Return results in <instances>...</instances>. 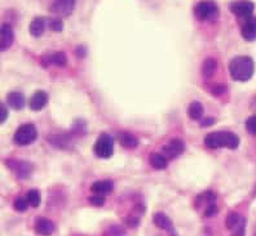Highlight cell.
<instances>
[{
  "label": "cell",
  "mask_w": 256,
  "mask_h": 236,
  "mask_svg": "<svg viewBox=\"0 0 256 236\" xmlns=\"http://www.w3.org/2000/svg\"><path fill=\"white\" fill-rule=\"evenodd\" d=\"M255 72V62L248 56L234 57L229 62V74L236 81H248Z\"/></svg>",
  "instance_id": "1"
},
{
  "label": "cell",
  "mask_w": 256,
  "mask_h": 236,
  "mask_svg": "<svg viewBox=\"0 0 256 236\" xmlns=\"http://www.w3.org/2000/svg\"><path fill=\"white\" fill-rule=\"evenodd\" d=\"M204 145L211 150L222 147L236 150L240 146V137L233 132H211L204 137Z\"/></svg>",
  "instance_id": "2"
},
{
  "label": "cell",
  "mask_w": 256,
  "mask_h": 236,
  "mask_svg": "<svg viewBox=\"0 0 256 236\" xmlns=\"http://www.w3.org/2000/svg\"><path fill=\"white\" fill-rule=\"evenodd\" d=\"M193 13L194 17H196L198 21L211 22L219 18L220 9L219 5H218L216 1H214V0H202V1H198V3L194 5Z\"/></svg>",
  "instance_id": "3"
},
{
  "label": "cell",
  "mask_w": 256,
  "mask_h": 236,
  "mask_svg": "<svg viewBox=\"0 0 256 236\" xmlns=\"http://www.w3.org/2000/svg\"><path fill=\"white\" fill-rule=\"evenodd\" d=\"M38 138V131L34 124L26 123L17 128V131L13 134V141L18 146H28L35 142Z\"/></svg>",
  "instance_id": "4"
},
{
  "label": "cell",
  "mask_w": 256,
  "mask_h": 236,
  "mask_svg": "<svg viewBox=\"0 0 256 236\" xmlns=\"http://www.w3.org/2000/svg\"><path fill=\"white\" fill-rule=\"evenodd\" d=\"M94 152L97 158L110 159L114 154V140L108 133H101L94 145Z\"/></svg>",
  "instance_id": "5"
},
{
  "label": "cell",
  "mask_w": 256,
  "mask_h": 236,
  "mask_svg": "<svg viewBox=\"0 0 256 236\" xmlns=\"http://www.w3.org/2000/svg\"><path fill=\"white\" fill-rule=\"evenodd\" d=\"M6 165L13 173L16 174V177L20 180H26L34 172V164L26 160H17V159H6Z\"/></svg>",
  "instance_id": "6"
},
{
  "label": "cell",
  "mask_w": 256,
  "mask_h": 236,
  "mask_svg": "<svg viewBox=\"0 0 256 236\" xmlns=\"http://www.w3.org/2000/svg\"><path fill=\"white\" fill-rule=\"evenodd\" d=\"M229 9L238 18L246 19L252 16L254 10H255V4L250 0H237V1L230 3Z\"/></svg>",
  "instance_id": "7"
},
{
  "label": "cell",
  "mask_w": 256,
  "mask_h": 236,
  "mask_svg": "<svg viewBox=\"0 0 256 236\" xmlns=\"http://www.w3.org/2000/svg\"><path fill=\"white\" fill-rule=\"evenodd\" d=\"M75 1L76 0H54L50 6V13H54L56 17L72 16L75 6Z\"/></svg>",
  "instance_id": "8"
},
{
  "label": "cell",
  "mask_w": 256,
  "mask_h": 236,
  "mask_svg": "<svg viewBox=\"0 0 256 236\" xmlns=\"http://www.w3.org/2000/svg\"><path fill=\"white\" fill-rule=\"evenodd\" d=\"M185 151V142L182 138H172L163 146V152L167 159H175Z\"/></svg>",
  "instance_id": "9"
},
{
  "label": "cell",
  "mask_w": 256,
  "mask_h": 236,
  "mask_svg": "<svg viewBox=\"0 0 256 236\" xmlns=\"http://www.w3.org/2000/svg\"><path fill=\"white\" fill-rule=\"evenodd\" d=\"M153 222L160 230H163L168 234V236H178V233H176L175 227H174L171 218L163 212H158L153 216Z\"/></svg>",
  "instance_id": "10"
},
{
  "label": "cell",
  "mask_w": 256,
  "mask_h": 236,
  "mask_svg": "<svg viewBox=\"0 0 256 236\" xmlns=\"http://www.w3.org/2000/svg\"><path fill=\"white\" fill-rule=\"evenodd\" d=\"M40 63L44 68H48L50 65L64 67L68 63V57H66L65 52H61V50L60 52H52L48 53V54H44L42 57Z\"/></svg>",
  "instance_id": "11"
},
{
  "label": "cell",
  "mask_w": 256,
  "mask_h": 236,
  "mask_svg": "<svg viewBox=\"0 0 256 236\" xmlns=\"http://www.w3.org/2000/svg\"><path fill=\"white\" fill-rule=\"evenodd\" d=\"M56 230V226L46 217H38L34 224V231L39 236H50Z\"/></svg>",
  "instance_id": "12"
},
{
  "label": "cell",
  "mask_w": 256,
  "mask_h": 236,
  "mask_svg": "<svg viewBox=\"0 0 256 236\" xmlns=\"http://www.w3.org/2000/svg\"><path fill=\"white\" fill-rule=\"evenodd\" d=\"M14 41V32L10 23H3L0 27V49L2 52L10 49Z\"/></svg>",
  "instance_id": "13"
},
{
  "label": "cell",
  "mask_w": 256,
  "mask_h": 236,
  "mask_svg": "<svg viewBox=\"0 0 256 236\" xmlns=\"http://www.w3.org/2000/svg\"><path fill=\"white\" fill-rule=\"evenodd\" d=\"M240 35L244 40L255 41L256 40V17L251 16L244 19L240 26Z\"/></svg>",
  "instance_id": "14"
},
{
  "label": "cell",
  "mask_w": 256,
  "mask_h": 236,
  "mask_svg": "<svg viewBox=\"0 0 256 236\" xmlns=\"http://www.w3.org/2000/svg\"><path fill=\"white\" fill-rule=\"evenodd\" d=\"M216 199H218V195L216 193L211 191V190H207V191H203L202 194L196 198V203H194V208L197 211H204V209L208 207L210 204H214L216 203Z\"/></svg>",
  "instance_id": "15"
},
{
  "label": "cell",
  "mask_w": 256,
  "mask_h": 236,
  "mask_svg": "<svg viewBox=\"0 0 256 236\" xmlns=\"http://www.w3.org/2000/svg\"><path fill=\"white\" fill-rule=\"evenodd\" d=\"M72 138L69 134L60 133V134H50L47 137V142H50L52 146L57 147V149L68 150L72 147Z\"/></svg>",
  "instance_id": "16"
},
{
  "label": "cell",
  "mask_w": 256,
  "mask_h": 236,
  "mask_svg": "<svg viewBox=\"0 0 256 236\" xmlns=\"http://www.w3.org/2000/svg\"><path fill=\"white\" fill-rule=\"evenodd\" d=\"M48 103V94L44 90H38L28 101V106L32 111H40Z\"/></svg>",
  "instance_id": "17"
},
{
  "label": "cell",
  "mask_w": 256,
  "mask_h": 236,
  "mask_svg": "<svg viewBox=\"0 0 256 236\" xmlns=\"http://www.w3.org/2000/svg\"><path fill=\"white\" fill-rule=\"evenodd\" d=\"M6 103H8V106H10V109L20 111V110H22L25 107L26 98L25 96H24V93L17 92V90H13V92H10L8 96H6Z\"/></svg>",
  "instance_id": "18"
},
{
  "label": "cell",
  "mask_w": 256,
  "mask_h": 236,
  "mask_svg": "<svg viewBox=\"0 0 256 236\" xmlns=\"http://www.w3.org/2000/svg\"><path fill=\"white\" fill-rule=\"evenodd\" d=\"M48 21L44 17H35L32 22H30V26H28V31L32 34V36L39 37L44 34L46 31V27H47Z\"/></svg>",
  "instance_id": "19"
},
{
  "label": "cell",
  "mask_w": 256,
  "mask_h": 236,
  "mask_svg": "<svg viewBox=\"0 0 256 236\" xmlns=\"http://www.w3.org/2000/svg\"><path fill=\"white\" fill-rule=\"evenodd\" d=\"M114 189V184L110 180H102V181H96L94 184H92L91 191L97 195H108L110 194Z\"/></svg>",
  "instance_id": "20"
},
{
  "label": "cell",
  "mask_w": 256,
  "mask_h": 236,
  "mask_svg": "<svg viewBox=\"0 0 256 236\" xmlns=\"http://www.w3.org/2000/svg\"><path fill=\"white\" fill-rule=\"evenodd\" d=\"M216 71H218V61L214 57H208L204 59V62L202 63V68H200L203 78L210 79L216 74Z\"/></svg>",
  "instance_id": "21"
},
{
  "label": "cell",
  "mask_w": 256,
  "mask_h": 236,
  "mask_svg": "<svg viewBox=\"0 0 256 236\" xmlns=\"http://www.w3.org/2000/svg\"><path fill=\"white\" fill-rule=\"evenodd\" d=\"M118 138H119V142L122 145L123 147L126 149H136L138 146V140L134 134L128 133V132H120L118 134Z\"/></svg>",
  "instance_id": "22"
},
{
  "label": "cell",
  "mask_w": 256,
  "mask_h": 236,
  "mask_svg": "<svg viewBox=\"0 0 256 236\" xmlns=\"http://www.w3.org/2000/svg\"><path fill=\"white\" fill-rule=\"evenodd\" d=\"M149 162L150 165H152L154 169H156V171H163V169L167 168V165H168V159L166 158V155L158 154V152L150 155Z\"/></svg>",
  "instance_id": "23"
},
{
  "label": "cell",
  "mask_w": 256,
  "mask_h": 236,
  "mask_svg": "<svg viewBox=\"0 0 256 236\" xmlns=\"http://www.w3.org/2000/svg\"><path fill=\"white\" fill-rule=\"evenodd\" d=\"M203 112H204L203 106L200 105L198 101L192 102L190 105H189V107H188V115H189V118H190L192 120H200L203 116Z\"/></svg>",
  "instance_id": "24"
},
{
  "label": "cell",
  "mask_w": 256,
  "mask_h": 236,
  "mask_svg": "<svg viewBox=\"0 0 256 236\" xmlns=\"http://www.w3.org/2000/svg\"><path fill=\"white\" fill-rule=\"evenodd\" d=\"M242 218L244 217L240 215H238L237 212H230V213L226 216V218H225V226H226V229H228L229 231H233L236 227L240 225Z\"/></svg>",
  "instance_id": "25"
},
{
  "label": "cell",
  "mask_w": 256,
  "mask_h": 236,
  "mask_svg": "<svg viewBox=\"0 0 256 236\" xmlns=\"http://www.w3.org/2000/svg\"><path fill=\"white\" fill-rule=\"evenodd\" d=\"M26 199H28V205L32 207V208H38V207L40 205V194H39L38 190L32 189L30 190V191H28V194H26Z\"/></svg>",
  "instance_id": "26"
},
{
  "label": "cell",
  "mask_w": 256,
  "mask_h": 236,
  "mask_svg": "<svg viewBox=\"0 0 256 236\" xmlns=\"http://www.w3.org/2000/svg\"><path fill=\"white\" fill-rule=\"evenodd\" d=\"M87 132V124L86 121H83L82 119H78V120L74 121V124L72 127V133L75 134V136H82V134H86Z\"/></svg>",
  "instance_id": "27"
},
{
  "label": "cell",
  "mask_w": 256,
  "mask_h": 236,
  "mask_svg": "<svg viewBox=\"0 0 256 236\" xmlns=\"http://www.w3.org/2000/svg\"><path fill=\"white\" fill-rule=\"evenodd\" d=\"M48 27L54 32H61L64 30V21L61 17H52L48 19Z\"/></svg>",
  "instance_id": "28"
},
{
  "label": "cell",
  "mask_w": 256,
  "mask_h": 236,
  "mask_svg": "<svg viewBox=\"0 0 256 236\" xmlns=\"http://www.w3.org/2000/svg\"><path fill=\"white\" fill-rule=\"evenodd\" d=\"M28 202L26 198H17L16 200H14V203H13V209L17 212H25L26 209H28Z\"/></svg>",
  "instance_id": "29"
},
{
  "label": "cell",
  "mask_w": 256,
  "mask_h": 236,
  "mask_svg": "<svg viewBox=\"0 0 256 236\" xmlns=\"http://www.w3.org/2000/svg\"><path fill=\"white\" fill-rule=\"evenodd\" d=\"M246 235V218H242V221L240 222L237 227H236L234 230L232 231L230 236H244Z\"/></svg>",
  "instance_id": "30"
},
{
  "label": "cell",
  "mask_w": 256,
  "mask_h": 236,
  "mask_svg": "<svg viewBox=\"0 0 256 236\" xmlns=\"http://www.w3.org/2000/svg\"><path fill=\"white\" fill-rule=\"evenodd\" d=\"M88 202H90L91 205H94V207H102V205L105 204V198H104L102 195L94 194V195L88 198Z\"/></svg>",
  "instance_id": "31"
},
{
  "label": "cell",
  "mask_w": 256,
  "mask_h": 236,
  "mask_svg": "<svg viewBox=\"0 0 256 236\" xmlns=\"http://www.w3.org/2000/svg\"><path fill=\"white\" fill-rule=\"evenodd\" d=\"M218 213H219V208H218L216 203H214V204H210L208 207H207V208L203 211V216L207 218L214 217V216H216Z\"/></svg>",
  "instance_id": "32"
},
{
  "label": "cell",
  "mask_w": 256,
  "mask_h": 236,
  "mask_svg": "<svg viewBox=\"0 0 256 236\" xmlns=\"http://www.w3.org/2000/svg\"><path fill=\"white\" fill-rule=\"evenodd\" d=\"M124 222L128 227H131V229H136V227L140 225V217H138V216L131 215V216H128V217L124 218Z\"/></svg>",
  "instance_id": "33"
},
{
  "label": "cell",
  "mask_w": 256,
  "mask_h": 236,
  "mask_svg": "<svg viewBox=\"0 0 256 236\" xmlns=\"http://www.w3.org/2000/svg\"><path fill=\"white\" fill-rule=\"evenodd\" d=\"M246 129L248 133L256 136V115L250 116L246 121Z\"/></svg>",
  "instance_id": "34"
},
{
  "label": "cell",
  "mask_w": 256,
  "mask_h": 236,
  "mask_svg": "<svg viewBox=\"0 0 256 236\" xmlns=\"http://www.w3.org/2000/svg\"><path fill=\"white\" fill-rule=\"evenodd\" d=\"M6 119H8V107H6V103L2 102V105H0V123L4 124Z\"/></svg>",
  "instance_id": "35"
},
{
  "label": "cell",
  "mask_w": 256,
  "mask_h": 236,
  "mask_svg": "<svg viewBox=\"0 0 256 236\" xmlns=\"http://www.w3.org/2000/svg\"><path fill=\"white\" fill-rule=\"evenodd\" d=\"M110 235L112 236H124L126 235V231L123 230L122 227L120 226H116V225H112V227H110Z\"/></svg>",
  "instance_id": "36"
},
{
  "label": "cell",
  "mask_w": 256,
  "mask_h": 236,
  "mask_svg": "<svg viewBox=\"0 0 256 236\" xmlns=\"http://www.w3.org/2000/svg\"><path fill=\"white\" fill-rule=\"evenodd\" d=\"M225 92H226V87L222 84L212 85V89H211V93H212L214 96H222Z\"/></svg>",
  "instance_id": "37"
},
{
  "label": "cell",
  "mask_w": 256,
  "mask_h": 236,
  "mask_svg": "<svg viewBox=\"0 0 256 236\" xmlns=\"http://www.w3.org/2000/svg\"><path fill=\"white\" fill-rule=\"evenodd\" d=\"M75 54L80 57V58H84L87 56V48H86V45H78L76 49H75Z\"/></svg>",
  "instance_id": "38"
},
{
  "label": "cell",
  "mask_w": 256,
  "mask_h": 236,
  "mask_svg": "<svg viewBox=\"0 0 256 236\" xmlns=\"http://www.w3.org/2000/svg\"><path fill=\"white\" fill-rule=\"evenodd\" d=\"M216 123V119L214 118H206L200 121V127H208V125H212Z\"/></svg>",
  "instance_id": "39"
},
{
  "label": "cell",
  "mask_w": 256,
  "mask_h": 236,
  "mask_svg": "<svg viewBox=\"0 0 256 236\" xmlns=\"http://www.w3.org/2000/svg\"><path fill=\"white\" fill-rule=\"evenodd\" d=\"M252 198H256V185L254 186V190H252Z\"/></svg>",
  "instance_id": "40"
},
{
  "label": "cell",
  "mask_w": 256,
  "mask_h": 236,
  "mask_svg": "<svg viewBox=\"0 0 256 236\" xmlns=\"http://www.w3.org/2000/svg\"><path fill=\"white\" fill-rule=\"evenodd\" d=\"M255 236H256V235H255Z\"/></svg>",
  "instance_id": "41"
}]
</instances>
